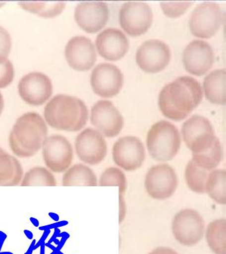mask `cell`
I'll return each mask as SVG.
<instances>
[{
  "mask_svg": "<svg viewBox=\"0 0 226 254\" xmlns=\"http://www.w3.org/2000/svg\"><path fill=\"white\" fill-rule=\"evenodd\" d=\"M213 48L206 41L196 39L185 47L182 62L185 69L195 76L206 74L215 63Z\"/></svg>",
  "mask_w": 226,
  "mask_h": 254,
  "instance_id": "obj_18",
  "label": "cell"
},
{
  "mask_svg": "<svg viewBox=\"0 0 226 254\" xmlns=\"http://www.w3.org/2000/svg\"><path fill=\"white\" fill-rule=\"evenodd\" d=\"M148 254H178L174 249L165 246H159L153 249L152 252Z\"/></svg>",
  "mask_w": 226,
  "mask_h": 254,
  "instance_id": "obj_37",
  "label": "cell"
},
{
  "mask_svg": "<svg viewBox=\"0 0 226 254\" xmlns=\"http://www.w3.org/2000/svg\"><path fill=\"white\" fill-rule=\"evenodd\" d=\"M194 4L193 1H161L162 11L170 18H177Z\"/></svg>",
  "mask_w": 226,
  "mask_h": 254,
  "instance_id": "obj_30",
  "label": "cell"
},
{
  "mask_svg": "<svg viewBox=\"0 0 226 254\" xmlns=\"http://www.w3.org/2000/svg\"><path fill=\"white\" fill-rule=\"evenodd\" d=\"M119 21L127 34L139 36L151 28L153 22V10L145 1H127L119 10Z\"/></svg>",
  "mask_w": 226,
  "mask_h": 254,
  "instance_id": "obj_10",
  "label": "cell"
},
{
  "mask_svg": "<svg viewBox=\"0 0 226 254\" xmlns=\"http://www.w3.org/2000/svg\"><path fill=\"white\" fill-rule=\"evenodd\" d=\"M4 149L2 148V147H0V153H2V152H4Z\"/></svg>",
  "mask_w": 226,
  "mask_h": 254,
  "instance_id": "obj_40",
  "label": "cell"
},
{
  "mask_svg": "<svg viewBox=\"0 0 226 254\" xmlns=\"http://www.w3.org/2000/svg\"><path fill=\"white\" fill-rule=\"evenodd\" d=\"M90 83L97 95L110 98L120 92L123 86L124 75L116 65L101 63L92 70Z\"/></svg>",
  "mask_w": 226,
  "mask_h": 254,
  "instance_id": "obj_16",
  "label": "cell"
},
{
  "mask_svg": "<svg viewBox=\"0 0 226 254\" xmlns=\"http://www.w3.org/2000/svg\"><path fill=\"white\" fill-rule=\"evenodd\" d=\"M171 50L164 41L149 39L142 44L136 53V62L145 72L158 73L169 65Z\"/></svg>",
  "mask_w": 226,
  "mask_h": 254,
  "instance_id": "obj_13",
  "label": "cell"
},
{
  "mask_svg": "<svg viewBox=\"0 0 226 254\" xmlns=\"http://www.w3.org/2000/svg\"><path fill=\"white\" fill-rule=\"evenodd\" d=\"M146 144L148 153L154 160L169 162L180 150L181 136L175 125L167 120H160L148 130Z\"/></svg>",
  "mask_w": 226,
  "mask_h": 254,
  "instance_id": "obj_3",
  "label": "cell"
},
{
  "mask_svg": "<svg viewBox=\"0 0 226 254\" xmlns=\"http://www.w3.org/2000/svg\"><path fill=\"white\" fill-rule=\"evenodd\" d=\"M181 135L187 148L195 153L209 150L217 137L210 120L198 115L192 116L183 123Z\"/></svg>",
  "mask_w": 226,
  "mask_h": 254,
  "instance_id": "obj_6",
  "label": "cell"
},
{
  "mask_svg": "<svg viewBox=\"0 0 226 254\" xmlns=\"http://www.w3.org/2000/svg\"><path fill=\"white\" fill-rule=\"evenodd\" d=\"M8 142L10 150H12L13 154H14L15 156H18V157L25 159V158L33 157V156L36 155V153L29 151V150L23 148V147L18 143L16 139H15L13 133H12L11 131H10V134H9Z\"/></svg>",
  "mask_w": 226,
  "mask_h": 254,
  "instance_id": "obj_34",
  "label": "cell"
},
{
  "mask_svg": "<svg viewBox=\"0 0 226 254\" xmlns=\"http://www.w3.org/2000/svg\"><path fill=\"white\" fill-rule=\"evenodd\" d=\"M64 55L69 66L80 71L92 69L98 59L95 45L85 36L71 38L65 47Z\"/></svg>",
  "mask_w": 226,
  "mask_h": 254,
  "instance_id": "obj_17",
  "label": "cell"
},
{
  "mask_svg": "<svg viewBox=\"0 0 226 254\" xmlns=\"http://www.w3.org/2000/svg\"><path fill=\"white\" fill-rule=\"evenodd\" d=\"M13 136L23 148L37 153L48 136V127L45 119L34 112L21 115L11 130Z\"/></svg>",
  "mask_w": 226,
  "mask_h": 254,
  "instance_id": "obj_4",
  "label": "cell"
},
{
  "mask_svg": "<svg viewBox=\"0 0 226 254\" xmlns=\"http://www.w3.org/2000/svg\"><path fill=\"white\" fill-rule=\"evenodd\" d=\"M42 150L44 162L52 173H64L72 165L73 147L65 136L60 134L48 136Z\"/></svg>",
  "mask_w": 226,
  "mask_h": 254,
  "instance_id": "obj_9",
  "label": "cell"
},
{
  "mask_svg": "<svg viewBox=\"0 0 226 254\" xmlns=\"http://www.w3.org/2000/svg\"><path fill=\"white\" fill-rule=\"evenodd\" d=\"M115 164L127 172L142 167L146 159V150L142 140L134 136H125L115 141L112 148Z\"/></svg>",
  "mask_w": 226,
  "mask_h": 254,
  "instance_id": "obj_11",
  "label": "cell"
},
{
  "mask_svg": "<svg viewBox=\"0 0 226 254\" xmlns=\"http://www.w3.org/2000/svg\"><path fill=\"white\" fill-rule=\"evenodd\" d=\"M98 185L101 187H119V194L124 195L127 190V178L118 167H110L102 173Z\"/></svg>",
  "mask_w": 226,
  "mask_h": 254,
  "instance_id": "obj_29",
  "label": "cell"
},
{
  "mask_svg": "<svg viewBox=\"0 0 226 254\" xmlns=\"http://www.w3.org/2000/svg\"><path fill=\"white\" fill-rule=\"evenodd\" d=\"M14 76V66L9 59L0 63V89L8 86L13 82Z\"/></svg>",
  "mask_w": 226,
  "mask_h": 254,
  "instance_id": "obj_31",
  "label": "cell"
},
{
  "mask_svg": "<svg viewBox=\"0 0 226 254\" xmlns=\"http://www.w3.org/2000/svg\"><path fill=\"white\" fill-rule=\"evenodd\" d=\"M223 22V13L218 3L204 1L198 4L189 18L191 33L199 39H209L216 35Z\"/></svg>",
  "mask_w": 226,
  "mask_h": 254,
  "instance_id": "obj_8",
  "label": "cell"
},
{
  "mask_svg": "<svg viewBox=\"0 0 226 254\" xmlns=\"http://www.w3.org/2000/svg\"><path fill=\"white\" fill-rule=\"evenodd\" d=\"M171 229L177 243L186 247H192L203 240L206 223L198 211L184 208L174 216Z\"/></svg>",
  "mask_w": 226,
  "mask_h": 254,
  "instance_id": "obj_5",
  "label": "cell"
},
{
  "mask_svg": "<svg viewBox=\"0 0 226 254\" xmlns=\"http://www.w3.org/2000/svg\"><path fill=\"white\" fill-rule=\"evenodd\" d=\"M209 172L198 167L192 160L186 164L184 172V179L188 188L197 194L206 193V182Z\"/></svg>",
  "mask_w": 226,
  "mask_h": 254,
  "instance_id": "obj_27",
  "label": "cell"
},
{
  "mask_svg": "<svg viewBox=\"0 0 226 254\" xmlns=\"http://www.w3.org/2000/svg\"><path fill=\"white\" fill-rule=\"evenodd\" d=\"M203 92L210 103L225 105L226 69H218L211 71L206 76L203 83Z\"/></svg>",
  "mask_w": 226,
  "mask_h": 254,
  "instance_id": "obj_21",
  "label": "cell"
},
{
  "mask_svg": "<svg viewBox=\"0 0 226 254\" xmlns=\"http://www.w3.org/2000/svg\"><path fill=\"white\" fill-rule=\"evenodd\" d=\"M21 98L30 106H42L51 98L53 92L51 77L42 71H30L18 83Z\"/></svg>",
  "mask_w": 226,
  "mask_h": 254,
  "instance_id": "obj_12",
  "label": "cell"
},
{
  "mask_svg": "<svg viewBox=\"0 0 226 254\" xmlns=\"http://www.w3.org/2000/svg\"><path fill=\"white\" fill-rule=\"evenodd\" d=\"M75 22L86 33L101 30L109 19V9L104 1H82L75 7Z\"/></svg>",
  "mask_w": 226,
  "mask_h": 254,
  "instance_id": "obj_19",
  "label": "cell"
},
{
  "mask_svg": "<svg viewBox=\"0 0 226 254\" xmlns=\"http://www.w3.org/2000/svg\"><path fill=\"white\" fill-rule=\"evenodd\" d=\"M44 119L53 128L63 131L82 130L89 119V109L78 97L58 94L48 100L44 109Z\"/></svg>",
  "mask_w": 226,
  "mask_h": 254,
  "instance_id": "obj_2",
  "label": "cell"
},
{
  "mask_svg": "<svg viewBox=\"0 0 226 254\" xmlns=\"http://www.w3.org/2000/svg\"><path fill=\"white\" fill-rule=\"evenodd\" d=\"M226 171L215 169L208 175L206 182V193L212 200L220 205L226 204Z\"/></svg>",
  "mask_w": 226,
  "mask_h": 254,
  "instance_id": "obj_25",
  "label": "cell"
},
{
  "mask_svg": "<svg viewBox=\"0 0 226 254\" xmlns=\"http://www.w3.org/2000/svg\"><path fill=\"white\" fill-rule=\"evenodd\" d=\"M119 224H122L125 220L126 212H127V206H126V203L125 197L122 194H119Z\"/></svg>",
  "mask_w": 226,
  "mask_h": 254,
  "instance_id": "obj_36",
  "label": "cell"
},
{
  "mask_svg": "<svg viewBox=\"0 0 226 254\" xmlns=\"http://www.w3.org/2000/svg\"><path fill=\"white\" fill-rule=\"evenodd\" d=\"M20 185L22 187H56L57 181L51 171L46 167L36 166L32 167L24 174Z\"/></svg>",
  "mask_w": 226,
  "mask_h": 254,
  "instance_id": "obj_28",
  "label": "cell"
},
{
  "mask_svg": "<svg viewBox=\"0 0 226 254\" xmlns=\"http://www.w3.org/2000/svg\"><path fill=\"white\" fill-rule=\"evenodd\" d=\"M23 176V167L20 162L7 152L0 153V186L20 185Z\"/></svg>",
  "mask_w": 226,
  "mask_h": 254,
  "instance_id": "obj_22",
  "label": "cell"
},
{
  "mask_svg": "<svg viewBox=\"0 0 226 254\" xmlns=\"http://www.w3.org/2000/svg\"><path fill=\"white\" fill-rule=\"evenodd\" d=\"M19 6L24 10L30 13L39 14L45 8L46 2H30V1H21L19 2Z\"/></svg>",
  "mask_w": 226,
  "mask_h": 254,
  "instance_id": "obj_35",
  "label": "cell"
},
{
  "mask_svg": "<svg viewBox=\"0 0 226 254\" xmlns=\"http://www.w3.org/2000/svg\"><path fill=\"white\" fill-rule=\"evenodd\" d=\"M66 2L63 1L46 2L45 8L38 14V16L47 19L56 17L63 11L66 7Z\"/></svg>",
  "mask_w": 226,
  "mask_h": 254,
  "instance_id": "obj_33",
  "label": "cell"
},
{
  "mask_svg": "<svg viewBox=\"0 0 226 254\" xmlns=\"http://www.w3.org/2000/svg\"><path fill=\"white\" fill-rule=\"evenodd\" d=\"M206 240L210 250L215 254H226V221L217 219L208 225Z\"/></svg>",
  "mask_w": 226,
  "mask_h": 254,
  "instance_id": "obj_24",
  "label": "cell"
},
{
  "mask_svg": "<svg viewBox=\"0 0 226 254\" xmlns=\"http://www.w3.org/2000/svg\"><path fill=\"white\" fill-rule=\"evenodd\" d=\"M91 123L104 137L118 136L124 127L123 116L110 100H101L92 106Z\"/></svg>",
  "mask_w": 226,
  "mask_h": 254,
  "instance_id": "obj_14",
  "label": "cell"
},
{
  "mask_svg": "<svg viewBox=\"0 0 226 254\" xmlns=\"http://www.w3.org/2000/svg\"><path fill=\"white\" fill-rule=\"evenodd\" d=\"M129 41L123 31L115 27L105 29L95 41L97 52L108 61H119L129 50Z\"/></svg>",
  "mask_w": 226,
  "mask_h": 254,
  "instance_id": "obj_20",
  "label": "cell"
},
{
  "mask_svg": "<svg viewBox=\"0 0 226 254\" xmlns=\"http://www.w3.org/2000/svg\"><path fill=\"white\" fill-rule=\"evenodd\" d=\"M62 185L63 187H96L98 185V177L95 172L89 166L83 164H76L75 165L71 166L63 173Z\"/></svg>",
  "mask_w": 226,
  "mask_h": 254,
  "instance_id": "obj_23",
  "label": "cell"
},
{
  "mask_svg": "<svg viewBox=\"0 0 226 254\" xmlns=\"http://www.w3.org/2000/svg\"><path fill=\"white\" fill-rule=\"evenodd\" d=\"M177 185L178 179L175 169L165 163L152 166L145 176V190L155 200H167L172 197Z\"/></svg>",
  "mask_w": 226,
  "mask_h": 254,
  "instance_id": "obj_7",
  "label": "cell"
},
{
  "mask_svg": "<svg viewBox=\"0 0 226 254\" xmlns=\"http://www.w3.org/2000/svg\"><path fill=\"white\" fill-rule=\"evenodd\" d=\"M75 148L79 159L89 165L101 164L107 156L106 139L98 130L92 127L84 129L77 135Z\"/></svg>",
  "mask_w": 226,
  "mask_h": 254,
  "instance_id": "obj_15",
  "label": "cell"
},
{
  "mask_svg": "<svg viewBox=\"0 0 226 254\" xmlns=\"http://www.w3.org/2000/svg\"><path fill=\"white\" fill-rule=\"evenodd\" d=\"M223 156L222 144L220 139L216 137L209 150L203 153H192V160L198 167L210 172L219 166L222 162Z\"/></svg>",
  "mask_w": 226,
  "mask_h": 254,
  "instance_id": "obj_26",
  "label": "cell"
},
{
  "mask_svg": "<svg viewBox=\"0 0 226 254\" xmlns=\"http://www.w3.org/2000/svg\"><path fill=\"white\" fill-rule=\"evenodd\" d=\"M203 97V89L196 79L180 76L162 88L158 103L165 117L180 122L201 104Z\"/></svg>",
  "mask_w": 226,
  "mask_h": 254,
  "instance_id": "obj_1",
  "label": "cell"
},
{
  "mask_svg": "<svg viewBox=\"0 0 226 254\" xmlns=\"http://www.w3.org/2000/svg\"><path fill=\"white\" fill-rule=\"evenodd\" d=\"M6 3L5 2H2V1H0V7H2L4 5V4H5Z\"/></svg>",
  "mask_w": 226,
  "mask_h": 254,
  "instance_id": "obj_39",
  "label": "cell"
},
{
  "mask_svg": "<svg viewBox=\"0 0 226 254\" xmlns=\"http://www.w3.org/2000/svg\"><path fill=\"white\" fill-rule=\"evenodd\" d=\"M4 97H3V94H1V92H0V116L1 115V114H2L3 112V110H4Z\"/></svg>",
  "mask_w": 226,
  "mask_h": 254,
  "instance_id": "obj_38",
  "label": "cell"
},
{
  "mask_svg": "<svg viewBox=\"0 0 226 254\" xmlns=\"http://www.w3.org/2000/svg\"><path fill=\"white\" fill-rule=\"evenodd\" d=\"M12 47V37L7 29L0 25V63L8 59Z\"/></svg>",
  "mask_w": 226,
  "mask_h": 254,
  "instance_id": "obj_32",
  "label": "cell"
}]
</instances>
